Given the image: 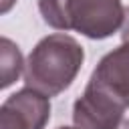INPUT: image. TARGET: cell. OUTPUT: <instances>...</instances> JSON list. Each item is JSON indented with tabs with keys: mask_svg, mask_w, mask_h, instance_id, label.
<instances>
[{
	"mask_svg": "<svg viewBox=\"0 0 129 129\" xmlns=\"http://www.w3.org/2000/svg\"><path fill=\"white\" fill-rule=\"evenodd\" d=\"M83 60V46L73 36L48 34L28 54L24 62V83L46 97H54L75 81Z\"/></svg>",
	"mask_w": 129,
	"mask_h": 129,
	"instance_id": "6da1fadb",
	"label": "cell"
},
{
	"mask_svg": "<svg viewBox=\"0 0 129 129\" xmlns=\"http://www.w3.org/2000/svg\"><path fill=\"white\" fill-rule=\"evenodd\" d=\"M38 10L48 26L97 40L117 32L125 18L121 0H38Z\"/></svg>",
	"mask_w": 129,
	"mask_h": 129,
	"instance_id": "7a4b0ae2",
	"label": "cell"
},
{
	"mask_svg": "<svg viewBox=\"0 0 129 129\" xmlns=\"http://www.w3.org/2000/svg\"><path fill=\"white\" fill-rule=\"evenodd\" d=\"M87 87L107 97L121 109L129 107V40H123L121 46L99 60Z\"/></svg>",
	"mask_w": 129,
	"mask_h": 129,
	"instance_id": "3957f363",
	"label": "cell"
},
{
	"mask_svg": "<svg viewBox=\"0 0 129 129\" xmlns=\"http://www.w3.org/2000/svg\"><path fill=\"white\" fill-rule=\"evenodd\" d=\"M48 119V97L30 87L16 91L0 107V129H44Z\"/></svg>",
	"mask_w": 129,
	"mask_h": 129,
	"instance_id": "277c9868",
	"label": "cell"
},
{
	"mask_svg": "<svg viewBox=\"0 0 129 129\" xmlns=\"http://www.w3.org/2000/svg\"><path fill=\"white\" fill-rule=\"evenodd\" d=\"M123 113L125 109L89 87L73 105V121L77 129H119L125 121Z\"/></svg>",
	"mask_w": 129,
	"mask_h": 129,
	"instance_id": "5b68a950",
	"label": "cell"
},
{
	"mask_svg": "<svg viewBox=\"0 0 129 129\" xmlns=\"http://www.w3.org/2000/svg\"><path fill=\"white\" fill-rule=\"evenodd\" d=\"M24 71V62H22V54L20 48L10 40V38H2L0 40V75H2V83L0 87L6 89L10 87L18 75Z\"/></svg>",
	"mask_w": 129,
	"mask_h": 129,
	"instance_id": "8992f818",
	"label": "cell"
},
{
	"mask_svg": "<svg viewBox=\"0 0 129 129\" xmlns=\"http://www.w3.org/2000/svg\"><path fill=\"white\" fill-rule=\"evenodd\" d=\"M121 38L129 40V8H125V18H123V26H121Z\"/></svg>",
	"mask_w": 129,
	"mask_h": 129,
	"instance_id": "52a82bcc",
	"label": "cell"
},
{
	"mask_svg": "<svg viewBox=\"0 0 129 129\" xmlns=\"http://www.w3.org/2000/svg\"><path fill=\"white\" fill-rule=\"evenodd\" d=\"M16 0H0V12L2 14H6L10 8H12V4H14Z\"/></svg>",
	"mask_w": 129,
	"mask_h": 129,
	"instance_id": "ba28073f",
	"label": "cell"
},
{
	"mask_svg": "<svg viewBox=\"0 0 129 129\" xmlns=\"http://www.w3.org/2000/svg\"><path fill=\"white\" fill-rule=\"evenodd\" d=\"M119 129H129V121H123V123H121V127H119Z\"/></svg>",
	"mask_w": 129,
	"mask_h": 129,
	"instance_id": "9c48e42d",
	"label": "cell"
},
{
	"mask_svg": "<svg viewBox=\"0 0 129 129\" xmlns=\"http://www.w3.org/2000/svg\"><path fill=\"white\" fill-rule=\"evenodd\" d=\"M58 129H75V127H58Z\"/></svg>",
	"mask_w": 129,
	"mask_h": 129,
	"instance_id": "30bf717a",
	"label": "cell"
}]
</instances>
